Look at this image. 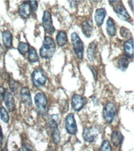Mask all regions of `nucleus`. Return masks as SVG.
I'll list each match as a JSON object with an SVG mask.
<instances>
[{
	"instance_id": "obj_1",
	"label": "nucleus",
	"mask_w": 134,
	"mask_h": 151,
	"mask_svg": "<svg viewBox=\"0 0 134 151\" xmlns=\"http://www.w3.org/2000/svg\"><path fill=\"white\" fill-rule=\"evenodd\" d=\"M56 50V45L54 40L50 36H46L43 41L41 49H40V56L44 59H49L53 56Z\"/></svg>"
},
{
	"instance_id": "obj_2",
	"label": "nucleus",
	"mask_w": 134,
	"mask_h": 151,
	"mask_svg": "<svg viewBox=\"0 0 134 151\" xmlns=\"http://www.w3.org/2000/svg\"><path fill=\"white\" fill-rule=\"evenodd\" d=\"M46 96L43 93H38L35 97V104L38 112L42 116H46L48 113Z\"/></svg>"
},
{
	"instance_id": "obj_3",
	"label": "nucleus",
	"mask_w": 134,
	"mask_h": 151,
	"mask_svg": "<svg viewBox=\"0 0 134 151\" xmlns=\"http://www.w3.org/2000/svg\"><path fill=\"white\" fill-rule=\"evenodd\" d=\"M71 40L72 43L73 49L75 51V54L78 59H82L83 58V50H84V46L82 43V41L79 38L77 33L73 32L71 35Z\"/></svg>"
},
{
	"instance_id": "obj_4",
	"label": "nucleus",
	"mask_w": 134,
	"mask_h": 151,
	"mask_svg": "<svg viewBox=\"0 0 134 151\" xmlns=\"http://www.w3.org/2000/svg\"><path fill=\"white\" fill-rule=\"evenodd\" d=\"M117 109L116 106L112 102H109L105 106L103 110V116L104 120L108 123H111L114 120Z\"/></svg>"
},
{
	"instance_id": "obj_5",
	"label": "nucleus",
	"mask_w": 134,
	"mask_h": 151,
	"mask_svg": "<svg viewBox=\"0 0 134 151\" xmlns=\"http://www.w3.org/2000/svg\"><path fill=\"white\" fill-rule=\"evenodd\" d=\"M46 76L42 69L38 68L35 69L32 73V82L35 87H42L46 83Z\"/></svg>"
},
{
	"instance_id": "obj_6",
	"label": "nucleus",
	"mask_w": 134,
	"mask_h": 151,
	"mask_svg": "<svg viewBox=\"0 0 134 151\" xmlns=\"http://www.w3.org/2000/svg\"><path fill=\"white\" fill-rule=\"evenodd\" d=\"M42 26L44 28L46 32L49 34H53L55 32V28L53 25L51 19V14L49 10H45L42 17Z\"/></svg>"
},
{
	"instance_id": "obj_7",
	"label": "nucleus",
	"mask_w": 134,
	"mask_h": 151,
	"mask_svg": "<svg viewBox=\"0 0 134 151\" xmlns=\"http://www.w3.org/2000/svg\"><path fill=\"white\" fill-rule=\"evenodd\" d=\"M115 4H116L115 6H114V10L115 11L116 14L118 15V17H119L121 20L122 21H129L130 19V17H129V14H128V12L125 9V6L122 5V3L121 2H115Z\"/></svg>"
},
{
	"instance_id": "obj_8",
	"label": "nucleus",
	"mask_w": 134,
	"mask_h": 151,
	"mask_svg": "<svg viewBox=\"0 0 134 151\" xmlns=\"http://www.w3.org/2000/svg\"><path fill=\"white\" fill-rule=\"evenodd\" d=\"M65 127L67 132L71 134H75L78 132V127L73 114H69L66 117Z\"/></svg>"
},
{
	"instance_id": "obj_9",
	"label": "nucleus",
	"mask_w": 134,
	"mask_h": 151,
	"mask_svg": "<svg viewBox=\"0 0 134 151\" xmlns=\"http://www.w3.org/2000/svg\"><path fill=\"white\" fill-rule=\"evenodd\" d=\"M97 130L94 127H86L83 130V133H82V136L83 139L86 142H92L96 139V136H97Z\"/></svg>"
},
{
	"instance_id": "obj_10",
	"label": "nucleus",
	"mask_w": 134,
	"mask_h": 151,
	"mask_svg": "<svg viewBox=\"0 0 134 151\" xmlns=\"http://www.w3.org/2000/svg\"><path fill=\"white\" fill-rule=\"evenodd\" d=\"M86 103V99L79 94H74L71 99V105L72 108L75 111L81 110Z\"/></svg>"
},
{
	"instance_id": "obj_11",
	"label": "nucleus",
	"mask_w": 134,
	"mask_h": 151,
	"mask_svg": "<svg viewBox=\"0 0 134 151\" xmlns=\"http://www.w3.org/2000/svg\"><path fill=\"white\" fill-rule=\"evenodd\" d=\"M31 13V8L29 2H24L19 8V14L23 19H28Z\"/></svg>"
},
{
	"instance_id": "obj_12",
	"label": "nucleus",
	"mask_w": 134,
	"mask_h": 151,
	"mask_svg": "<svg viewBox=\"0 0 134 151\" xmlns=\"http://www.w3.org/2000/svg\"><path fill=\"white\" fill-rule=\"evenodd\" d=\"M21 101L24 103H25L28 106H31L32 101H31V96L30 91L28 87H23L21 91Z\"/></svg>"
},
{
	"instance_id": "obj_13",
	"label": "nucleus",
	"mask_w": 134,
	"mask_h": 151,
	"mask_svg": "<svg viewBox=\"0 0 134 151\" xmlns=\"http://www.w3.org/2000/svg\"><path fill=\"white\" fill-rule=\"evenodd\" d=\"M4 102L9 112H13L15 109V101L11 93H6L4 96Z\"/></svg>"
},
{
	"instance_id": "obj_14",
	"label": "nucleus",
	"mask_w": 134,
	"mask_h": 151,
	"mask_svg": "<svg viewBox=\"0 0 134 151\" xmlns=\"http://www.w3.org/2000/svg\"><path fill=\"white\" fill-rule=\"evenodd\" d=\"M106 14H107V12H106L105 9H103V8H100V9H96V14H95V21H96L97 26L101 27L103 24Z\"/></svg>"
},
{
	"instance_id": "obj_15",
	"label": "nucleus",
	"mask_w": 134,
	"mask_h": 151,
	"mask_svg": "<svg viewBox=\"0 0 134 151\" xmlns=\"http://www.w3.org/2000/svg\"><path fill=\"white\" fill-rule=\"evenodd\" d=\"M125 54L128 58H133V40L132 38L128 40L124 44Z\"/></svg>"
},
{
	"instance_id": "obj_16",
	"label": "nucleus",
	"mask_w": 134,
	"mask_h": 151,
	"mask_svg": "<svg viewBox=\"0 0 134 151\" xmlns=\"http://www.w3.org/2000/svg\"><path fill=\"white\" fill-rule=\"evenodd\" d=\"M82 32L87 38L90 37L92 35V32H93V26H92V22L89 20H87L82 24Z\"/></svg>"
},
{
	"instance_id": "obj_17",
	"label": "nucleus",
	"mask_w": 134,
	"mask_h": 151,
	"mask_svg": "<svg viewBox=\"0 0 134 151\" xmlns=\"http://www.w3.org/2000/svg\"><path fill=\"white\" fill-rule=\"evenodd\" d=\"M96 42L95 41L92 42L88 47L87 50V58L89 61H93L96 56Z\"/></svg>"
},
{
	"instance_id": "obj_18",
	"label": "nucleus",
	"mask_w": 134,
	"mask_h": 151,
	"mask_svg": "<svg viewBox=\"0 0 134 151\" xmlns=\"http://www.w3.org/2000/svg\"><path fill=\"white\" fill-rule=\"evenodd\" d=\"M123 141V135L117 131H114L111 134V142L115 146H118Z\"/></svg>"
},
{
	"instance_id": "obj_19",
	"label": "nucleus",
	"mask_w": 134,
	"mask_h": 151,
	"mask_svg": "<svg viewBox=\"0 0 134 151\" xmlns=\"http://www.w3.org/2000/svg\"><path fill=\"white\" fill-rule=\"evenodd\" d=\"M107 32L110 36H115L116 35V28L114 20L111 17H109L107 21Z\"/></svg>"
},
{
	"instance_id": "obj_20",
	"label": "nucleus",
	"mask_w": 134,
	"mask_h": 151,
	"mask_svg": "<svg viewBox=\"0 0 134 151\" xmlns=\"http://www.w3.org/2000/svg\"><path fill=\"white\" fill-rule=\"evenodd\" d=\"M68 42V38H67V34L65 32H59V33L56 35V43L59 47H63Z\"/></svg>"
},
{
	"instance_id": "obj_21",
	"label": "nucleus",
	"mask_w": 134,
	"mask_h": 151,
	"mask_svg": "<svg viewBox=\"0 0 134 151\" xmlns=\"http://www.w3.org/2000/svg\"><path fill=\"white\" fill-rule=\"evenodd\" d=\"M2 40L5 47L6 48H9L12 47V35L9 31H5L2 34Z\"/></svg>"
},
{
	"instance_id": "obj_22",
	"label": "nucleus",
	"mask_w": 134,
	"mask_h": 151,
	"mask_svg": "<svg viewBox=\"0 0 134 151\" xmlns=\"http://www.w3.org/2000/svg\"><path fill=\"white\" fill-rule=\"evenodd\" d=\"M28 59L31 62H36L38 61V57L37 52L35 48L31 47V49L28 51Z\"/></svg>"
},
{
	"instance_id": "obj_23",
	"label": "nucleus",
	"mask_w": 134,
	"mask_h": 151,
	"mask_svg": "<svg viewBox=\"0 0 134 151\" xmlns=\"http://www.w3.org/2000/svg\"><path fill=\"white\" fill-rule=\"evenodd\" d=\"M129 61L128 58H125V57H123L118 61V68H119L120 70L125 71L128 68V66H129Z\"/></svg>"
},
{
	"instance_id": "obj_24",
	"label": "nucleus",
	"mask_w": 134,
	"mask_h": 151,
	"mask_svg": "<svg viewBox=\"0 0 134 151\" xmlns=\"http://www.w3.org/2000/svg\"><path fill=\"white\" fill-rule=\"evenodd\" d=\"M17 49L21 54L24 55L29 51V46L28 43H25V42H20L17 47Z\"/></svg>"
},
{
	"instance_id": "obj_25",
	"label": "nucleus",
	"mask_w": 134,
	"mask_h": 151,
	"mask_svg": "<svg viewBox=\"0 0 134 151\" xmlns=\"http://www.w3.org/2000/svg\"><path fill=\"white\" fill-rule=\"evenodd\" d=\"M0 115H1V119L2 120V121L5 123H8L9 120V114H8V112L5 109V107H1L0 108Z\"/></svg>"
},
{
	"instance_id": "obj_26",
	"label": "nucleus",
	"mask_w": 134,
	"mask_h": 151,
	"mask_svg": "<svg viewBox=\"0 0 134 151\" xmlns=\"http://www.w3.org/2000/svg\"><path fill=\"white\" fill-rule=\"evenodd\" d=\"M57 120H58V116L57 115H53L51 117L49 118V127H51L52 129H55L57 127V125H58V122H57Z\"/></svg>"
},
{
	"instance_id": "obj_27",
	"label": "nucleus",
	"mask_w": 134,
	"mask_h": 151,
	"mask_svg": "<svg viewBox=\"0 0 134 151\" xmlns=\"http://www.w3.org/2000/svg\"><path fill=\"white\" fill-rule=\"evenodd\" d=\"M53 142L55 144H58L61 141V135H60V131L56 127L53 130Z\"/></svg>"
},
{
	"instance_id": "obj_28",
	"label": "nucleus",
	"mask_w": 134,
	"mask_h": 151,
	"mask_svg": "<svg viewBox=\"0 0 134 151\" xmlns=\"http://www.w3.org/2000/svg\"><path fill=\"white\" fill-rule=\"evenodd\" d=\"M9 86L11 92H16V90H17V88L19 87V83L14 80H13V79H9Z\"/></svg>"
},
{
	"instance_id": "obj_29",
	"label": "nucleus",
	"mask_w": 134,
	"mask_h": 151,
	"mask_svg": "<svg viewBox=\"0 0 134 151\" xmlns=\"http://www.w3.org/2000/svg\"><path fill=\"white\" fill-rule=\"evenodd\" d=\"M100 151H112L111 150V146H110V144L109 143V142L107 141V140L103 141L101 146Z\"/></svg>"
},
{
	"instance_id": "obj_30",
	"label": "nucleus",
	"mask_w": 134,
	"mask_h": 151,
	"mask_svg": "<svg viewBox=\"0 0 134 151\" xmlns=\"http://www.w3.org/2000/svg\"><path fill=\"white\" fill-rule=\"evenodd\" d=\"M120 34L122 35V37L124 38H128L129 36L131 35V33H130V31L126 28H121V30H120Z\"/></svg>"
},
{
	"instance_id": "obj_31",
	"label": "nucleus",
	"mask_w": 134,
	"mask_h": 151,
	"mask_svg": "<svg viewBox=\"0 0 134 151\" xmlns=\"http://www.w3.org/2000/svg\"><path fill=\"white\" fill-rule=\"evenodd\" d=\"M22 150L23 151H35V149L32 146L28 144H24L22 146Z\"/></svg>"
},
{
	"instance_id": "obj_32",
	"label": "nucleus",
	"mask_w": 134,
	"mask_h": 151,
	"mask_svg": "<svg viewBox=\"0 0 134 151\" xmlns=\"http://www.w3.org/2000/svg\"><path fill=\"white\" fill-rule=\"evenodd\" d=\"M5 94H6V90H5V88L2 87H0V102L4 99Z\"/></svg>"
},
{
	"instance_id": "obj_33",
	"label": "nucleus",
	"mask_w": 134,
	"mask_h": 151,
	"mask_svg": "<svg viewBox=\"0 0 134 151\" xmlns=\"http://www.w3.org/2000/svg\"><path fill=\"white\" fill-rule=\"evenodd\" d=\"M29 4L31 6V8L32 10H36L38 7V2L36 1H31V2H29Z\"/></svg>"
},
{
	"instance_id": "obj_34",
	"label": "nucleus",
	"mask_w": 134,
	"mask_h": 151,
	"mask_svg": "<svg viewBox=\"0 0 134 151\" xmlns=\"http://www.w3.org/2000/svg\"><path fill=\"white\" fill-rule=\"evenodd\" d=\"M89 68H90V70H91V72L93 73V77L95 80H96V77H97V73H96V71L95 70V68H93V67H89Z\"/></svg>"
},
{
	"instance_id": "obj_35",
	"label": "nucleus",
	"mask_w": 134,
	"mask_h": 151,
	"mask_svg": "<svg viewBox=\"0 0 134 151\" xmlns=\"http://www.w3.org/2000/svg\"><path fill=\"white\" fill-rule=\"evenodd\" d=\"M2 139H3V134H2V128H1V126H0V142H2Z\"/></svg>"
},
{
	"instance_id": "obj_36",
	"label": "nucleus",
	"mask_w": 134,
	"mask_h": 151,
	"mask_svg": "<svg viewBox=\"0 0 134 151\" xmlns=\"http://www.w3.org/2000/svg\"><path fill=\"white\" fill-rule=\"evenodd\" d=\"M133 1H129V2H128V3L130 5V7H131L132 10H133Z\"/></svg>"
},
{
	"instance_id": "obj_37",
	"label": "nucleus",
	"mask_w": 134,
	"mask_h": 151,
	"mask_svg": "<svg viewBox=\"0 0 134 151\" xmlns=\"http://www.w3.org/2000/svg\"><path fill=\"white\" fill-rule=\"evenodd\" d=\"M4 151H7V148H6H6H5Z\"/></svg>"
},
{
	"instance_id": "obj_38",
	"label": "nucleus",
	"mask_w": 134,
	"mask_h": 151,
	"mask_svg": "<svg viewBox=\"0 0 134 151\" xmlns=\"http://www.w3.org/2000/svg\"><path fill=\"white\" fill-rule=\"evenodd\" d=\"M0 151H2V148H1V146H0Z\"/></svg>"
},
{
	"instance_id": "obj_39",
	"label": "nucleus",
	"mask_w": 134,
	"mask_h": 151,
	"mask_svg": "<svg viewBox=\"0 0 134 151\" xmlns=\"http://www.w3.org/2000/svg\"><path fill=\"white\" fill-rule=\"evenodd\" d=\"M47 151H53V150H47Z\"/></svg>"
},
{
	"instance_id": "obj_40",
	"label": "nucleus",
	"mask_w": 134,
	"mask_h": 151,
	"mask_svg": "<svg viewBox=\"0 0 134 151\" xmlns=\"http://www.w3.org/2000/svg\"><path fill=\"white\" fill-rule=\"evenodd\" d=\"M0 46H1V43H0Z\"/></svg>"
},
{
	"instance_id": "obj_41",
	"label": "nucleus",
	"mask_w": 134,
	"mask_h": 151,
	"mask_svg": "<svg viewBox=\"0 0 134 151\" xmlns=\"http://www.w3.org/2000/svg\"><path fill=\"white\" fill-rule=\"evenodd\" d=\"M18 151H21V150H18Z\"/></svg>"
}]
</instances>
